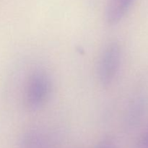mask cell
Returning a JSON list of instances; mask_svg holds the SVG:
<instances>
[{"instance_id":"obj_3","label":"cell","mask_w":148,"mask_h":148,"mask_svg":"<svg viewBox=\"0 0 148 148\" xmlns=\"http://www.w3.org/2000/svg\"><path fill=\"white\" fill-rule=\"evenodd\" d=\"M135 0H108L106 9V20L110 25L118 24L122 20Z\"/></svg>"},{"instance_id":"obj_4","label":"cell","mask_w":148,"mask_h":148,"mask_svg":"<svg viewBox=\"0 0 148 148\" xmlns=\"http://www.w3.org/2000/svg\"><path fill=\"white\" fill-rule=\"evenodd\" d=\"M95 148H116V145L114 144L113 140L111 138H104L97 145Z\"/></svg>"},{"instance_id":"obj_1","label":"cell","mask_w":148,"mask_h":148,"mask_svg":"<svg viewBox=\"0 0 148 148\" xmlns=\"http://www.w3.org/2000/svg\"><path fill=\"white\" fill-rule=\"evenodd\" d=\"M51 91V80L46 71L36 69L32 72L25 85V108L30 112L39 111L49 101Z\"/></svg>"},{"instance_id":"obj_5","label":"cell","mask_w":148,"mask_h":148,"mask_svg":"<svg viewBox=\"0 0 148 148\" xmlns=\"http://www.w3.org/2000/svg\"><path fill=\"white\" fill-rule=\"evenodd\" d=\"M137 148H148V129L139 139Z\"/></svg>"},{"instance_id":"obj_2","label":"cell","mask_w":148,"mask_h":148,"mask_svg":"<svg viewBox=\"0 0 148 148\" xmlns=\"http://www.w3.org/2000/svg\"><path fill=\"white\" fill-rule=\"evenodd\" d=\"M121 60V49L117 41L106 45L98 61V76L100 83L108 87L114 82L119 71Z\"/></svg>"}]
</instances>
